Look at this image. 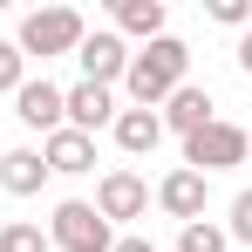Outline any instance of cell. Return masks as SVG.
<instances>
[{"label": "cell", "mask_w": 252, "mask_h": 252, "mask_svg": "<svg viewBox=\"0 0 252 252\" xmlns=\"http://www.w3.org/2000/svg\"><path fill=\"white\" fill-rule=\"evenodd\" d=\"M184 75H191V48L177 41V34L143 41L136 55H129V68H123L129 109H157V102H170V89H184Z\"/></svg>", "instance_id": "cell-1"}, {"label": "cell", "mask_w": 252, "mask_h": 252, "mask_svg": "<svg viewBox=\"0 0 252 252\" xmlns=\"http://www.w3.org/2000/svg\"><path fill=\"white\" fill-rule=\"evenodd\" d=\"M48 246L55 252H109L116 232H109V218L89 205V198H62L55 218H48Z\"/></svg>", "instance_id": "cell-2"}, {"label": "cell", "mask_w": 252, "mask_h": 252, "mask_svg": "<svg viewBox=\"0 0 252 252\" xmlns=\"http://www.w3.org/2000/svg\"><path fill=\"white\" fill-rule=\"evenodd\" d=\"M82 14H75V7H34V14H28V21H21V34H14V48H21V55H75V48H82Z\"/></svg>", "instance_id": "cell-3"}, {"label": "cell", "mask_w": 252, "mask_h": 252, "mask_svg": "<svg viewBox=\"0 0 252 252\" xmlns=\"http://www.w3.org/2000/svg\"><path fill=\"white\" fill-rule=\"evenodd\" d=\"M252 157V136L239 123H205L198 136H184V170H198V177H211V170H232Z\"/></svg>", "instance_id": "cell-4"}, {"label": "cell", "mask_w": 252, "mask_h": 252, "mask_svg": "<svg viewBox=\"0 0 252 252\" xmlns=\"http://www.w3.org/2000/svg\"><path fill=\"white\" fill-rule=\"evenodd\" d=\"M75 62H82V82H123V68H129V48L123 34H109V28H95V34H82V48H75Z\"/></svg>", "instance_id": "cell-5"}, {"label": "cell", "mask_w": 252, "mask_h": 252, "mask_svg": "<svg viewBox=\"0 0 252 252\" xmlns=\"http://www.w3.org/2000/svg\"><path fill=\"white\" fill-rule=\"evenodd\" d=\"M95 211L116 225V218H143L150 211V184L136 177V170H109L102 184H95Z\"/></svg>", "instance_id": "cell-6"}, {"label": "cell", "mask_w": 252, "mask_h": 252, "mask_svg": "<svg viewBox=\"0 0 252 252\" xmlns=\"http://www.w3.org/2000/svg\"><path fill=\"white\" fill-rule=\"evenodd\" d=\"M62 116H68V129L95 136L102 123H116V95L102 82H75V89H62Z\"/></svg>", "instance_id": "cell-7"}, {"label": "cell", "mask_w": 252, "mask_h": 252, "mask_svg": "<svg viewBox=\"0 0 252 252\" xmlns=\"http://www.w3.org/2000/svg\"><path fill=\"white\" fill-rule=\"evenodd\" d=\"M41 164L48 177L62 170V177H82V170H95V136H82V129H55V136H41Z\"/></svg>", "instance_id": "cell-8"}, {"label": "cell", "mask_w": 252, "mask_h": 252, "mask_svg": "<svg viewBox=\"0 0 252 252\" xmlns=\"http://www.w3.org/2000/svg\"><path fill=\"white\" fill-rule=\"evenodd\" d=\"M14 116H21L28 129H41V136H55V129L68 123V116H62V89L48 82V75L41 82H21L14 89Z\"/></svg>", "instance_id": "cell-9"}, {"label": "cell", "mask_w": 252, "mask_h": 252, "mask_svg": "<svg viewBox=\"0 0 252 252\" xmlns=\"http://www.w3.org/2000/svg\"><path fill=\"white\" fill-rule=\"evenodd\" d=\"M205 123H218V116H211V89H198V82L170 89V102H164V129H177V136H198Z\"/></svg>", "instance_id": "cell-10"}, {"label": "cell", "mask_w": 252, "mask_h": 252, "mask_svg": "<svg viewBox=\"0 0 252 252\" xmlns=\"http://www.w3.org/2000/svg\"><path fill=\"white\" fill-rule=\"evenodd\" d=\"M157 205H164L170 218H184V225H198V218H205V177H198V170H170L164 184H157Z\"/></svg>", "instance_id": "cell-11"}, {"label": "cell", "mask_w": 252, "mask_h": 252, "mask_svg": "<svg viewBox=\"0 0 252 252\" xmlns=\"http://www.w3.org/2000/svg\"><path fill=\"white\" fill-rule=\"evenodd\" d=\"M116 143H123L129 157H150V150H157V143H164V116H157V109H116Z\"/></svg>", "instance_id": "cell-12"}, {"label": "cell", "mask_w": 252, "mask_h": 252, "mask_svg": "<svg viewBox=\"0 0 252 252\" xmlns=\"http://www.w3.org/2000/svg\"><path fill=\"white\" fill-rule=\"evenodd\" d=\"M41 184H48L41 150H7V157H0V191H7V198H34Z\"/></svg>", "instance_id": "cell-13"}, {"label": "cell", "mask_w": 252, "mask_h": 252, "mask_svg": "<svg viewBox=\"0 0 252 252\" xmlns=\"http://www.w3.org/2000/svg\"><path fill=\"white\" fill-rule=\"evenodd\" d=\"M116 28L157 41V34H164V0H116Z\"/></svg>", "instance_id": "cell-14"}, {"label": "cell", "mask_w": 252, "mask_h": 252, "mask_svg": "<svg viewBox=\"0 0 252 252\" xmlns=\"http://www.w3.org/2000/svg\"><path fill=\"white\" fill-rule=\"evenodd\" d=\"M0 252H55V246H48V232H41V225L14 218V225H0Z\"/></svg>", "instance_id": "cell-15"}, {"label": "cell", "mask_w": 252, "mask_h": 252, "mask_svg": "<svg viewBox=\"0 0 252 252\" xmlns=\"http://www.w3.org/2000/svg\"><path fill=\"white\" fill-rule=\"evenodd\" d=\"M177 252H225V232L198 218V225H184V232H177Z\"/></svg>", "instance_id": "cell-16"}, {"label": "cell", "mask_w": 252, "mask_h": 252, "mask_svg": "<svg viewBox=\"0 0 252 252\" xmlns=\"http://www.w3.org/2000/svg\"><path fill=\"white\" fill-rule=\"evenodd\" d=\"M21 82H28V55H21L14 41H0V95H14Z\"/></svg>", "instance_id": "cell-17"}, {"label": "cell", "mask_w": 252, "mask_h": 252, "mask_svg": "<svg viewBox=\"0 0 252 252\" xmlns=\"http://www.w3.org/2000/svg\"><path fill=\"white\" fill-rule=\"evenodd\" d=\"M225 239L252 246V191H239V198H232V232H225Z\"/></svg>", "instance_id": "cell-18"}, {"label": "cell", "mask_w": 252, "mask_h": 252, "mask_svg": "<svg viewBox=\"0 0 252 252\" xmlns=\"http://www.w3.org/2000/svg\"><path fill=\"white\" fill-rule=\"evenodd\" d=\"M211 21H225V28H252V7H246V0H211Z\"/></svg>", "instance_id": "cell-19"}, {"label": "cell", "mask_w": 252, "mask_h": 252, "mask_svg": "<svg viewBox=\"0 0 252 252\" xmlns=\"http://www.w3.org/2000/svg\"><path fill=\"white\" fill-rule=\"evenodd\" d=\"M109 252H157V246H150L143 232H129V239H116V246H109Z\"/></svg>", "instance_id": "cell-20"}, {"label": "cell", "mask_w": 252, "mask_h": 252, "mask_svg": "<svg viewBox=\"0 0 252 252\" xmlns=\"http://www.w3.org/2000/svg\"><path fill=\"white\" fill-rule=\"evenodd\" d=\"M239 68L252 75V28H246V41H239Z\"/></svg>", "instance_id": "cell-21"}]
</instances>
